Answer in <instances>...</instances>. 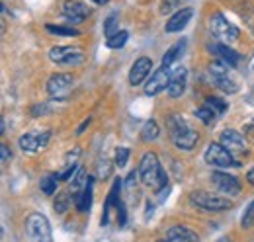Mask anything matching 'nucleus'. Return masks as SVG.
Returning <instances> with one entry per match:
<instances>
[{
	"label": "nucleus",
	"mask_w": 254,
	"mask_h": 242,
	"mask_svg": "<svg viewBox=\"0 0 254 242\" xmlns=\"http://www.w3.org/2000/svg\"><path fill=\"white\" fill-rule=\"evenodd\" d=\"M166 129H168V135H170L172 143L180 151H191L199 141V135L191 129L190 123L184 118H180V116H168Z\"/></svg>",
	"instance_id": "1"
},
{
	"label": "nucleus",
	"mask_w": 254,
	"mask_h": 242,
	"mask_svg": "<svg viewBox=\"0 0 254 242\" xmlns=\"http://www.w3.org/2000/svg\"><path fill=\"white\" fill-rule=\"evenodd\" d=\"M139 176L141 182L153 189H162L164 185H168V176L162 170L159 158L155 152H145L141 162H139Z\"/></svg>",
	"instance_id": "2"
},
{
	"label": "nucleus",
	"mask_w": 254,
	"mask_h": 242,
	"mask_svg": "<svg viewBox=\"0 0 254 242\" xmlns=\"http://www.w3.org/2000/svg\"><path fill=\"white\" fill-rule=\"evenodd\" d=\"M26 233L30 242H53L51 225L45 215L41 213H30L26 219Z\"/></svg>",
	"instance_id": "3"
},
{
	"label": "nucleus",
	"mask_w": 254,
	"mask_h": 242,
	"mask_svg": "<svg viewBox=\"0 0 254 242\" xmlns=\"http://www.w3.org/2000/svg\"><path fill=\"white\" fill-rule=\"evenodd\" d=\"M190 203L193 207L201 209V211H225V209H231L233 203L229 197H223V195H213V193H207V191H193L190 195Z\"/></svg>",
	"instance_id": "4"
},
{
	"label": "nucleus",
	"mask_w": 254,
	"mask_h": 242,
	"mask_svg": "<svg viewBox=\"0 0 254 242\" xmlns=\"http://www.w3.org/2000/svg\"><path fill=\"white\" fill-rule=\"evenodd\" d=\"M209 31L213 33V37H217L221 43H233V41H237L239 39V35H241V31L237 26H233L225 16H223L221 12H215L211 18H209Z\"/></svg>",
	"instance_id": "5"
},
{
	"label": "nucleus",
	"mask_w": 254,
	"mask_h": 242,
	"mask_svg": "<svg viewBox=\"0 0 254 242\" xmlns=\"http://www.w3.org/2000/svg\"><path fill=\"white\" fill-rule=\"evenodd\" d=\"M205 162L209 166H215V168H231V166H241L239 160L223 147L221 143H211L207 149H205V154H203Z\"/></svg>",
	"instance_id": "6"
},
{
	"label": "nucleus",
	"mask_w": 254,
	"mask_h": 242,
	"mask_svg": "<svg viewBox=\"0 0 254 242\" xmlns=\"http://www.w3.org/2000/svg\"><path fill=\"white\" fill-rule=\"evenodd\" d=\"M70 92H72V74L57 72V74L49 76V80H47V94L53 100H57V102L66 100L70 96Z\"/></svg>",
	"instance_id": "7"
},
{
	"label": "nucleus",
	"mask_w": 254,
	"mask_h": 242,
	"mask_svg": "<svg viewBox=\"0 0 254 242\" xmlns=\"http://www.w3.org/2000/svg\"><path fill=\"white\" fill-rule=\"evenodd\" d=\"M49 60H53L55 64H64V66H74V64H80L84 60V55L80 49L76 47H53L49 51Z\"/></svg>",
	"instance_id": "8"
},
{
	"label": "nucleus",
	"mask_w": 254,
	"mask_h": 242,
	"mask_svg": "<svg viewBox=\"0 0 254 242\" xmlns=\"http://www.w3.org/2000/svg\"><path fill=\"white\" fill-rule=\"evenodd\" d=\"M219 143H221L223 147L231 152L237 160H239L243 154H247V143H245V137H243L239 131H235V129H227V131H223Z\"/></svg>",
	"instance_id": "9"
},
{
	"label": "nucleus",
	"mask_w": 254,
	"mask_h": 242,
	"mask_svg": "<svg viewBox=\"0 0 254 242\" xmlns=\"http://www.w3.org/2000/svg\"><path fill=\"white\" fill-rule=\"evenodd\" d=\"M90 8L82 2V0H64L63 4V16L64 20L72 26V24H80L88 18Z\"/></svg>",
	"instance_id": "10"
},
{
	"label": "nucleus",
	"mask_w": 254,
	"mask_h": 242,
	"mask_svg": "<svg viewBox=\"0 0 254 242\" xmlns=\"http://www.w3.org/2000/svg\"><path fill=\"white\" fill-rule=\"evenodd\" d=\"M211 183L221 191L225 195H231V197H235V195H239L241 193V182L237 176H231V174H227V172H213L211 174Z\"/></svg>",
	"instance_id": "11"
},
{
	"label": "nucleus",
	"mask_w": 254,
	"mask_h": 242,
	"mask_svg": "<svg viewBox=\"0 0 254 242\" xmlns=\"http://www.w3.org/2000/svg\"><path fill=\"white\" fill-rule=\"evenodd\" d=\"M49 137H51L49 131H43V133H26V135L20 137L18 145H20V149L24 152H30L32 154V152L45 149L47 143H49Z\"/></svg>",
	"instance_id": "12"
},
{
	"label": "nucleus",
	"mask_w": 254,
	"mask_h": 242,
	"mask_svg": "<svg viewBox=\"0 0 254 242\" xmlns=\"http://www.w3.org/2000/svg\"><path fill=\"white\" fill-rule=\"evenodd\" d=\"M168 82H170V68L160 66L159 70H155L151 74V78L147 80L145 86V94L147 96H157L162 90H168Z\"/></svg>",
	"instance_id": "13"
},
{
	"label": "nucleus",
	"mask_w": 254,
	"mask_h": 242,
	"mask_svg": "<svg viewBox=\"0 0 254 242\" xmlns=\"http://www.w3.org/2000/svg\"><path fill=\"white\" fill-rule=\"evenodd\" d=\"M151 68H153V60L149 57H139L131 64V70H129V84L131 86H139L145 82V78L151 74Z\"/></svg>",
	"instance_id": "14"
},
{
	"label": "nucleus",
	"mask_w": 254,
	"mask_h": 242,
	"mask_svg": "<svg viewBox=\"0 0 254 242\" xmlns=\"http://www.w3.org/2000/svg\"><path fill=\"white\" fill-rule=\"evenodd\" d=\"M186 76H188V70L184 66H176L170 70V82H168V96L170 98H178L182 96L186 90Z\"/></svg>",
	"instance_id": "15"
},
{
	"label": "nucleus",
	"mask_w": 254,
	"mask_h": 242,
	"mask_svg": "<svg viewBox=\"0 0 254 242\" xmlns=\"http://www.w3.org/2000/svg\"><path fill=\"white\" fill-rule=\"evenodd\" d=\"M191 16H193V10H191V8H180V10H176V12L168 18V22H166V26H164V31H166V33H176V31L184 30V28L190 24Z\"/></svg>",
	"instance_id": "16"
},
{
	"label": "nucleus",
	"mask_w": 254,
	"mask_h": 242,
	"mask_svg": "<svg viewBox=\"0 0 254 242\" xmlns=\"http://www.w3.org/2000/svg\"><path fill=\"white\" fill-rule=\"evenodd\" d=\"M120 189H122V180L118 178V180L112 183V187H110V193H108V199H106V205H104L102 227H104V225H108V221H110V211H112L114 207L118 209V205L122 203V199H120Z\"/></svg>",
	"instance_id": "17"
},
{
	"label": "nucleus",
	"mask_w": 254,
	"mask_h": 242,
	"mask_svg": "<svg viewBox=\"0 0 254 242\" xmlns=\"http://www.w3.org/2000/svg\"><path fill=\"white\" fill-rule=\"evenodd\" d=\"M92 195H94V178H88L86 182V187L82 189V193L74 199L76 203V209L80 213H88L92 207Z\"/></svg>",
	"instance_id": "18"
},
{
	"label": "nucleus",
	"mask_w": 254,
	"mask_h": 242,
	"mask_svg": "<svg viewBox=\"0 0 254 242\" xmlns=\"http://www.w3.org/2000/svg\"><path fill=\"white\" fill-rule=\"evenodd\" d=\"M166 237L170 242H199V237L193 231H190L188 227H180V225L172 227L166 233Z\"/></svg>",
	"instance_id": "19"
},
{
	"label": "nucleus",
	"mask_w": 254,
	"mask_h": 242,
	"mask_svg": "<svg viewBox=\"0 0 254 242\" xmlns=\"http://www.w3.org/2000/svg\"><path fill=\"white\" fill-rule=\"evenodd\" d=\"M213 51L221 57L223 62H227L229 66H237L239 64V60H241V55L235 51V49H231L227 43H217V45H213Z\"/></svg>",
	"instance_id": "20"
},
{
	"label": "nucleus",
	"mask_w": 254,
	"mask_h": 242,
	"mask_svg": "<svg viewBox=\"0 0 254 242\" xmlns=\"http://www.w3.org/2000/svg\"><path fill=\"white\" fill-rule=\"evenodd\" d=\"M184 49H186V39H182V41H178V43H174L166 53H164V57H162V66H170L174 60L178 59L182 53H184Z\"/></svg>",
	"instance_id": "21"
},
{
	"label": "nucleus",
	"mask_w": 254,
	"mask_h": 242,
	"mask_svg": "<svg viewBox=\"0 0 254 242\" xmlns=\"http://www.w3.org/2000/svg\"><path fill=\"white\" fill-rule=\"evenodd\" d=\"M160 135V129H159V123L155 120H149L145 125H143V129H141V139L145 141V143H153V141H157Z\"/></svg>",
	"instance_id": "22"
},
{
	"label": "nucleus",
	"mask_w": 254,
	"mask_h": 242,
	"mask_svg": "<svg viewBox=\"0 0 254 242\" xmlns=\"http://www.w3.org/2000/svg\"><path fill=\"white\" fill-rule=\"evenodd\" d=\"M195 118L201 121L203 125L211 127V125L217 121V118H219V116H217V114H215V112H213V110H211L207 104H203V106H199V108L195 110Z\"/></svg>",
	"instance_id": "23"
},
{
	"label": "nucleus",
	"mask_w": 254,
	"mask_h": 242,
	"mask_svg": "<svg viewBox=\"0 0 254 242\" xmlns=\"http://www.w3.org/2000/svg\"><path fill=\"white\" fill-rule=\"evenodd\" d=\"M61 182V174H47L45 178H41L39 182V187L45 195H53L57 191V183Z\"/></svg>",
	"instance_id": "24"
},
{
	"label": "nucleus",
	"mask_w": 254,
	"mask_h": 242,
	"mask_svg": "<svg viewBox=\"0 0 254 242\" xmlns=\"http://www.w3.org/2000/svg\"><path fill=\"white\" fill-rule=\"evenodd\" d=\"M207 70H209V76L213 80L223 78V76H229V64L223 62V60H211L209 66H207Z\"/></svg>",
	"instance_id": "25"
},
{
	"label": "nucleus",
	"mask_w": 254,
	"mask_h": 242,
	"mask_svg": "<svg viewBox=\"0 0 254 242\" xmlns=\"http://www.w3.org/2000/svg\"><path fill=\"white\" fill-rule=\"evenodd\" d=\"M45 30L55 35H63V37H76L80 35V31L72 26H55V24H45Z\"/></svg>",
	"instance_id": "26"
},
{
	"label": "nucleus",
	"mask_w": 254,
	"mask_h": 242,
	"mask_svg": "<svg viewBox=\"0 0 254 242\" xmlns=\"http://www.w3.org/2000/svg\"><path fill=\"white\" fill-rule=\"evenodd\" d=\"M120 16L118 14H112V16H108L106 18V22H104V35L110 39V37H114L116 33H120Z\"/></svg>",
	"instance_id": "27"
},
{
	"label": "nucleus",
	"mask_w": 254,
	"mask_h": 242,
	"mask_svg": "<svg viewBox=\"0 0 254 242\" xmlns=\"http://www.w3.org/2000/svg\"><path fill=\"white\" fill-rule=\"evenodd\" d=\"M213 84H215V86H217L221 92H225V94H237V92H239L237 82H235V80H231L229 76H223V78L213 80Z\"/></svg>",
	"instance_id": "28"
},
{
	"label": "nucleus",
	"mask_w": 254,
	"mask_h": 242,
	"mask_svg": "<svg viewBox=\"0 0 254 242\" xmlns=\"http://www.w3.org/2000/svg\"><path fill=\"white\" fill-rule=\"evenodd\" d=\"M127 39H129V33L126 30H122L120 33H116L114 37L106 39V47H110V49H122L127 43Z\"/></svg>",
	"instance_id": "29"
},
{
	"label": "nucleus",
	"mask_w": 254,
	"mask_h": 242,
	"mask_svg": "<svg viewBox=\"0 0 254 242\" xmlns=\"http://www.w3.org/2000/svg\"><path fill=\"white\" fill-rule=\"evenodd\" d=\"M68 205H70V195L68 193H57V197H55V203H53V207H55V211L57 213H64L68 211Z\"/></svg>",
	"instance_id": "30"
},
{
	"label": "nucleus",
	"mask_w": 254,
	"mask_h": 242,
	"mask_svg": "<svg viewBox=\"0 0 254 242\" xmlns=\"http://www.w3.org/2000/svg\"><path fill=\"white\" fill-rule=\"evenodd\" d=\"M205 104H207L217 116H223V114L227 112V102H223L221 98H207Z\"/></svg>",
	"instance_id": "31"
},
{
	"label": "nucleus",
	"mask_w": 254,
	"mask_h": 242,
	"mask_svg": "<svg viewBox=\"0 0 254 242\" xmlns=\"http://www.w3.org/2000/svg\"><path fill=\"white\" fill-rule=\"evenodd\" d=\"M139 170H131L129 172V176H127L126 180V189L127 193H135V189H137V183H139Z\"/></svg>",
	"instance_id": "32"
},
{
	"label": "nucleus",
	"mask_w": 254,
	"mask_h": 242,
	"mask_svg": "<svg viewBox=\"0 0 254 242\" xmlns=\"http://www.w3.org/2000/svg\"><path fill=\"white\" fill-rule=\"evenodd\" d=\"M127 160H129V149H127V147H120V149L116 151L114 164H116L118 168H124V166L127 164Z\"/></svg>",
	"instance_id": "33"
},
{
	"label": "nucleus",
	"mask_w": 254,
	"mask_h": 242,
	"mask_svg": "<svg viewBox=\"0 0 254 242\" xmlns=\"http://www.w3.org/2000/svg\"><path fill=\"white\" fill-rule=\"evenodd\" d=\"M241 225H243V229H251V227L254 225V201L249 203L247 211H245L243 219H241Z\"/></svg>",
	"instance_id": "34"
},
{
	"label": "nucleus",
	"mask_w": 254,
	"mask_h": 242,
	"mask_svg": "<svg viewBox=\"0 0 254 242\" xmlns=\"http://www.w3.org/2000/svg\"><path fill=\"white\" fill-rule=\"evenodd\" d=\"M180 2H182V0H162V2H160V12H162V14L174 12V10L180 6Z\"/></svg>",
	"instance_id": "35"
},
{
	"label": "nucleus",
	"mask_w": 254,
	"mask_h": 242,
	"mask_svg": "<svg viewBox=\"0 0 254 242\" xmlns=\"http://www.w3.org/2000/svg\"><path fill=\"white\" fill-rule=\"evenodd\" d=\"M112 176V166L108 160H100L98 164V178H110Z\"/></svg>",
	"instance_id": "36"
},
{
	"label": "nucleus",
	"mask_w": 254,
	"mask_h": 242,
	"mask_svg": "<svg viewBox=\"0 0 254 242\" xmlns=\"http://www.w3.org/2000/svg\"><path fill=\"white\" fill-rule=\"evenodd\" d=\"M78 168H80L78 164H72V166H68V168L64 170L63 174H61V182H68V180H72V178H74V174L78 172Z\"/></svg>",
	"instance_id": "37"
},
{
	"label": "nucleus",
	"mask_w": 254,
	"mask_h": 242,
	"mask_svg": "<svg viewBox=\"0 0 254 242\" xmlns=\"http://www.w3.org/2000/svg\"><path fill=\"white\" fill-rule=\"evenodd\" d=\"M78 156H80V149L78 147H74V151H70L66 154V166H72V164H76V160H78Z\"/></svg>",
	"instance_id": "38"
},
{
	"label": "nucleus",
	"mask_w": 254,
	"mask_h": 242,
	"mask_svg": "<svg viewBox=\"0 0 254 242\" xmlns=\"http://www.w3.org/2000/svg\"><path fill=\"white\" fill-rule=\"evenodd\" d=\"M0 154H2V164H8L10 158H12V152H10V147L6 143L0 145Z\"/></svg>",
	"instance_id": "39"
},
{
	"label": "nucleus",
	"mask_w": 254,
	"mask_h": 242,
	"mask_svg": "<svg viewBox=\"0 0 254 242\" xmlns=\"http://www.w3.org/2000/svg\"><path fill=\"white\" fill-rule=\"evenodd\" d=\"M47 112H49V108H47L45 104H37V106H33L32 108L33 118H39V116H43V114H47Z\"/></svg>",
	"instance_id": "40"
},
{
	"label": "nucleus",
	"mask_w": 254,
	"mask_h": 242,
	"mask_svg": "<svg viewBox=\"0 0 254 242\" xmlns=\"http://www.w3.org/2000/svg\"><path fill=\"white\" fill-rule=\"evenodd\" d=\"M126 219H127V215H126V205H124V201L118 205V223H120V227H124L126 225Z\"/></svg>",
	"instance_id": "41"
},
{
	"label": "nucleus",
	"mask_w": 254,
	"mask_h": 242,
	"mask_svg": "<svg viewBox=\"0 0 254 242\" xmlns=\"http://www.w3.org/2000/svg\"><path fill=\"white\" fill-rule=\"evenodd\" d=\"M90 118H86V120L82 121V123H80V127H78V129H76V135H78V137H80V135H82V133H84V129H86V127H88V125H90Z\"/></svg>",
	"instance_id": "42"
},
{
	"label": "nucleus",
	"mask_w": 254,
	"mask_h": 242,
	"mask_svg": "<svg viewBox=\"0 0 254 242\" xmlns=\"http://www.w3.org/2000/svg\"><path fill=\"white\" fill-rule=\"evenodd\" d=\"M247 180H249V183H251V185L254 187V168H253V170H249V172H247Z\"/></svg>",
	"instance_id": "43"
},
{
	"label": "nucleus",
	"mask_w": 254,
	"mask_h": 242,
	"mask_svg": "<svg viewBox=\"0 0 254 242\" xmlns=\"http://www.w3.org/2000/svg\"><path fill=\"white\" fill-rule=\"evenodd\" d=\"M94 4H106V2H110V0H92Z\"/></svg>",
	"instance_id": "44"
},
{
	"label": "nucleus",
	"mask_w": 254,
	"mask_h": 242,
	"mask_svg": "<svg viewBox=\"0 0 254 242\" xmlns=\"http://www.w3.org/2000/svg\"><path fill=\"white\" fill-rule=\"evenodd\" d=\"M159 242H166V241H159Z\"/></svg>",
	"instance_id": "45"
}]
</instances>
